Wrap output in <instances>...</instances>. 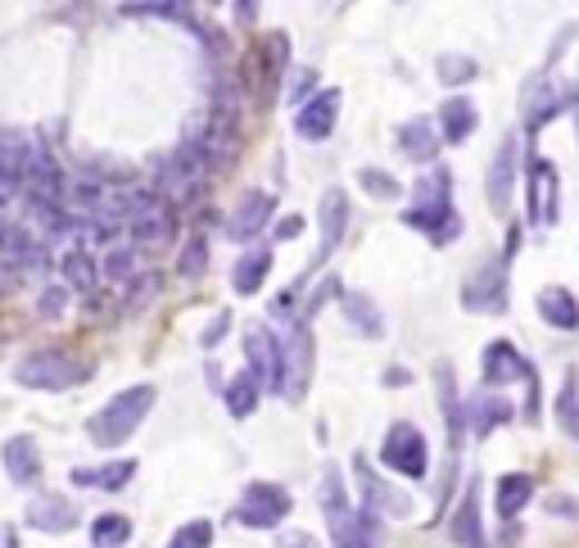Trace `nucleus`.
<instances>
[{
  "label": "nucleus",
  "mask_w": 579,
  "mask_h": 548,
  "mask_svg": "<svg viewBox=\"0 0 579 548\" xmlns=\"http://www.w3.org/2000/svg\"><path fill=\"white\" fill-rule=\"evenodd\" d=\"M300 232H304V218H295V214L276 223V241H290V236H300Z\"/></svg>",
  "instance_id": "49"
},
{
  "label": "nucleus",
  "mask_w": 579,
  "mask_h": 548,
  "mask_svg": "<svg viewBox=\"0 0 579 548\" xmlns=\"http://www.w3.org/2000/svg\"><path fill=\"white\" fill-rule=\"evenodd\" d=\"M521 177H526L521 136L507 131L502 141H498V150H493V159H489V168H484V199H489V209H493L498 218L512 214V199H517Z\"/></svg>",
  "instance_id": "7"
},
{
  "label": "nucleus",
  "mask_w": 579,
  "mask_h": 548,
  "mask_svg": "<svg viewBox=\"0 0 579 548\" xmlns=\"http://www.w3.org/2000/svg\"><path fill=\"white\" fill-rule=\"evenodd\" d=\"M434 78H440L449 91H458V87H467V82H475L480 78V63L471 59V55H440L434 59Z\"/></svg>",
  "instance_id": "35"
},
{
  "label": "nucleus",
  "mask_w": 579,
  "mask_h": 548,
  "mask_svg": "<svg viewBox=\"0 0 579 548\" xmlns=\"http://www.w3.org/2000/svg\"><path fill=\"white\" fill-rule=\"evenodd\" d=\"M258 14V0H241V23H249Z\"/></svg>",
  "instance_id": "50"
},
{
  "label": "nucleus",
  "mask_w": 579,
  "mask_h": 548,
  "mask_svg": "<svg viewBox=\"0 0 579 548\" xmlns=\"http://www.w3.org/2000/svg\"><path fill=\"white\" fill-rule=\"evenodd\" d=\"M340 309H344V322H349L357 335H367V340H381V335H385V317H381V309H376L372 295L344 291V295H340Z\"/></svg>",
  "instance_id": "28"
},
{
  "label": "nucleus",
  "mask_w": 579,
  "mask_h": 548,
  "mask_svg": "<svg viewBox=\"0 0 579 548\" xmlns=\"http://www.w3.org/2000/svg\"><path fill=\"white\" fill-rule=\"evenodd\" d=\"M381 467L403 476V481H425L430 476V440L416 422H394L381 440Z\"/></svg>",
  "instance_id": "8"
},
{
  "label": "nucleus",
  "mask_w": 579,
  "mask_h": 548,
  "mask_svg": "<svg viewBox=\"0 0 579 548\" xmlns=\"http://www.w3.org/2000/svg\"><path fill=\"white\" fill-rule=\"evenodd\" d=\"M349 218H353V204H349V190L344 186H326L322 190V204H317V227H322V258L331 249H340L344 232H349Z\"/></svg>",
  "instance_id": "23"
},
{
  "label": "nucleus",
  "mask_w": 579,
  "mask_h": 548,
  "mask_svg": "<svg viewBox=\"0 0 579 548\" xmlns=\"http://www.w3.org/2000/svg\"><path fill=\"white\" fill-rule=\"evenodd\" d=\"M434 399H440V413H444V431H449V458L462 453L467 436H471V422H467V399L458 390V372L453 363H434Z\"/></svg>",
  "instance_id": "11"
},
{
  "label": "nucleus",
  "mask_w": 579,
  "mask_h": 548,
  "mask_svg": "<svg viewBox=\"0 0 579 548\" xmlns=\"http://www.w3.org/2000/svg\"><path fill=\"white\" fill-rule=\"evenodd\" d=\"M127 236H131V245L140 249H164V245H173V236H177V209L173 204H159L155 214H145V218H136L131 227H127Z\"/></svg>",
  "instance_id": "27"
},
{
  "label": "nucleus",
  "mask_w": 579,
  "mask_h": 548,
  "mask_svg": "<svg viewBox=\"0 0 579 548\" xmlns=\"http://www.w3.org/2000/svg\"><path fill=\"white\" fill-rule=\"evenodd\" d=\"M136 476V462L131 458H118V462H105V467H78L72 471V486H91V490H122Z\"/></svg>",
  "instance_id": "33"
},
{
  "label": "nucleus",
  "mask_w": 579,
  "mask_h": 548,
  "mask_svg": "<svg viewBox=\"0 0 579 548\" xmlns=\"http://www.w3.org/2000/svg\"><path fill=\"white\" fill-rule=\"evenodd\" d=\"M249 63L258 68V78H263L258 100H263V105H272V100H276V91H281V78L290 74V37H285V32H272V37L263 41V50H258V55H249ZM254 68H249V74H254Z\"/></svg>",
  "instance_id": "21"
},
{
  "label": "nucleus",
  "mask_w": 579,
  "mask_h": 548,
  "mask_svg": "<svg viewBox=\"0 0 579 548\" xmlns=\"http://www.w3.org/2000/svg\"><path fill=\"white\" fill-rule=\"evenodd\" d=\"M245 354H249V372L281 394V340L272 335V326H249L245 331Z\"/></svg>",
  "instance_id": "19"
},
{
  "label": "nucleus",
  "mask_w": 579,
  "mask_h": 548,
  "mask_svg": "<svg viewBox=\"0 0 579 548\" xmlns=\"http://www.w3.org/2000/svg\"><path fill=\"white\" fill-rule=\"evenodd\" d=\"M534 313H539V322L548 331H561V335L579 331V295L570 286H561V282H552V286H543L534 295Z\"/></svg>",
  "instance_id": "20"
},
{
  "label": "nucleus",
  "mask_w": 579,
  "mask_h": 548,
  "mask_svg": "<svg viewBox=\"0 0 579 548\" xmlns=\"http://www.w3.org/2000/svg\"><path fill=\"white\" fill-rule=\"evenodd\" d=\"M272 209H276V199L267 195V190H245L241 195V204H236V209H232V223H227V236L232 241H254L267 223H272Z\"/></svg>",
  "instance_id": "24"
},
{
  "label": "nucleus",
  "mask_w": 579,
  "mask_h": 548,
  "mask_svg": "<svg viewBox=\"0 0 579 548\" xmlns=\"http://www.w3.org/2000/svg\"><path fill=\"white\" fill-rule=\"evenodd\" d=\"M276 548H317V539H313V535H304V530H290V535H281V539H276Z\"/></svg>",
  "instance_id": "48"
},
{
  "label": "nucleus",
  "mask_w": 579,
  "mask_h": 548,
  "mask_svg": "<svg viewBox=\"0 0 579 548\" xmlns=\"http://www.w3.org/2000/svg\"><path fill=\"white\" fill-rule=\"evenodd\" d=\"M353 476H357V490H362V508H372L381 517H412V499L403 490H394L390 481H381L376 467L367 458H353Z\"/></svg>",
  "instance_id": "14"
},
{
  "label": "nucleus",
  "mask_w": 579,
  "mask_h": 548,
  "mask_svg": "<svg viewBox=\"0 0 579 548\" xmlns=\"http://www.w3.org/2000/svg\"><path fill=\"white\" fill-rule=\"evenodd\" d=\"M570 123H575V146H579V96H575V105H570Z\"/></svg>",
  "instance_id": "53"
},
{
  "label": "nucleus",
  "mask_w": 579,
  "mask_h": 548,
  "mask_svg": "<svg viewBox=\"0 0 579 548\" xmlns=\"http://www.w3.org/2000/svg\"><path fill=\"white\" fill-rule=\"evenodd\" d=\"M434 123H440L444 146H467L471 136H475V127H480V109H475L471 96L453 91V96L440 105V114H434Z\"/></svg>",
  "instance_id": "22"
},
{
  "label": "nucleus",
  "mask_w": 579,
  "mask_h": 548,
  "mask_svg": "<svg viewBox=\"0 0 579 548\" xmlns=\"http://www.w3.org/2000/svg\"><path fill=\"white\" fill-rule=\"evenodd\" d=\"M267 272H272V249H267V245H254V249L241 254L236 267H232V291H236V295H254V291H263Z\"/></svg>",
  "instance_id": "31"
},
{
  "label": "nucleus",
  "mask_w": 579,
  "mask_h": 548,
  "mask_svg": "<svg viewBox=\"0 0 579 548\" xmlns=\"http://www.w3.org/2000/svg\"><path fill=\"white\" fill-rule=\"evenodd\" d=\"M68 295H72V291H68L63 282H55V286H46V291H41V300H37V309H41V317H59V313H63V304H68Z\"/></svg>",
  "instance_id": "45"
},
{
  "label": "nucleus",
  "mask_w": 579,
  "mask_h": 548,
  "mask_svg": "<svg viewBox=\"0 0 579 548\" xmlns=\"http://www.w3.org/2000/svg\"><path fill=\"white\" fill-rule=\"evenodd\" d=\"M526 227L534 232H548L561 223V199H566V186H561V168L539 155L534 146H526Z\"/></svg>",
  "instance_id": "4"
},
{
  "label": "nucleus",
  "mask_w": 579,
  "mask_h": 548,
  "mask_svg": "<svg viewBox=\"0 0 579 548\" xmlns=\"http://www.w3.org/2000/svg\"><path fill=\"white\" fill-rule=\"evenodd\" d=\"M462 309L467 313H480V317H498L507 313V304H512V263L498 254H484L467 277H462V291H458Z\"/></svg>",
  "instance_id": "5"
},
{
  "label": "nucleus",
  "mask_w": 579,
  "mask_h": 548,
  "mask_svg": "<svg viewBox=\"0 0 579 548\" xmlns=\"http://www.w3.org/2000/svg\"><path fill=\"white\" fill-rule=\"evenodd\" d=\"M340 100H344V96H340L335 87H326V91H313V100L295 109V131L304 136V141H326V136L335 131V123H340Z\"/></svg>",
  "instance_id": "17"
},
{
  "label": "nucleus",
  "mask_w": 579,
  "mask_h": 548,
  "mask_svg": "<svg viewBox=\"0 0 579 548\" xmlns=\"http://www.w3.org/2000/svg\"><path fill=\"white\" fill-rule=\"evenodd\" d=\"M385 381H390V385H408V372H403V368H390Z\"/></svg>",
  "instance_id": "51"
},
{
  "label": "nucleus",
  "mask_w": 579,
  "mask_h": 548,
  "mask_svg": "<svg viewBox=\"0 0 579 548\" xmlns=\"http://www.w3.org/2000/svg\"><path fill=\"white\" fill-rule=\"evenodd\" d=\"M317 87V74H313V68H300V74H295V82H290V100H295V105H308L313 91Z\"/></svg>",
  "instance_id": "46"
},
{
  "label": "nucleus",
  "mask_w": 579,
  "mask_h": 548,
  "mask_svg": "<svg viewBox=\"0 0 579 548\" xmlns=\"http://www.w3.org/2000/svg\"><path fill=\"white\" fill-rule=\"evenodd\" d=\"M530 363H534V359H526V354L512 345V340L498 335V340H489V345L480 350V385H489V390L521 385L526 372H530Z\"/></svg>",
  "instance_id": "12"
},
{
  "label": "nucleus",
  "mask_w": 579,
  "mask_h": 548,
  "mask_svg": "<svg viewBox=\"0 0 579 548\" xmlns=\"http://www.w3.org/2000/svg\"><path fill=\"white\" fill-rule=\"evenodd\" d=\"M403 223L416 227L434 249H444V245H453L462 236V214L453 204V173L444 164H430L425 173H416Z\"/></svg>",
  "instance_id": "1"
},
{
  "label": "nucleus",
  "mask_w": 579,
  "mask_h": 548,
  "mask_svg": "<svg viewBox=\"0 0 579 548\" xmlns=\"http://www.w3.org/2000/svg\"><path fill=\"white\" fill-rule=\"evenodd\" d=\"M543 512L552 521H579V499L575 495H548L543 499Z\"/></svg>",
  "instance_id": "44"
},
{
  "label": "nucleus",
  "mask_w": 579,
  "mask_h": 548,
  "mask_svg": "<svg viewBox=\"0 0 579 548\" xmlns=\"http://www.w3.org/2000/svg\"><path fill=\"white\" fill-rule=\"evenodd\" d=\"M394 146H399V155H403V159H412V164H425V168H430L434 159H440V146H444L440 123L425 118V114H416V118L399 123V131H394Z\"/></svg>",
  "instance_id": "16"
},
{
  "label": "nucleus",
  "mask_w": 579,
  "mask_h": 548,
  "mask_svg": "<svg viewBox=\"0 0 579 548\" xmlns=\"http://www.w3.org/2000/svg\"><path fill=\"white\" fill-rule=\"evenodd\" d=\"M91 372H96L91 359H78L68 350H37L14 368V381L28 390H68V385L91 381Z\"/></svg>",
  "instance_id": "6"
},
{
  "label": "nucleus",
  "mask_w": 579,
  "mask_h": 548,
  "mask_svg": "<svg viewBox=\"0 0 579 548\" xmlns=\"http://www.w3.org/2000/svg\"><path fill=\"white\" fill-rule=\"evenodd\" d=\"M23 159H28V141L0 131V204L23 190Z\"/></svg>",
  "instance_id": "30"
},
{
  "label": "nucleus",
  "mask_w": 579,
  "mask_h": 548,
  "mask_svg": "<svg viewBox=\"0 0 579 548\" xmlns=\"http://www.w3.org/2000/svg\"><path fill=\"white\" fill-rule=\"evenodd\" d=\"M0 548H19V535L6 526V530H0Z\"/></svg>",
  "instance_id": "52"
},
{
  "label": "nucleus",
  "mask_w": 579,
  "mask_h": 548,
  "mask_svg": "<svg viewBox=\"0 0 579 548\" xmlns=\"http://www.w3.org/2000/svg\"><path fill=\"white\" fill-rule=\"evenodd\" d=\"M131 539V517H122V512H100L96 521H91V544L96 548H122Z\"/></svg>",
  "instance_id": "36"
},
{
  "label": "nucleus",
  "mask_w": 579,
  "mask_h": 548,
  "mask_svg": "<svg viewBox=\"0 0 579 548\" xmlns=\"http://www.w3.org/2000/svg\"><path fill=\"white\" fill-rule=\"evenodd\" d=\"M344 295V286H340V277H326L317 291H313V300L300 309V322H313L317 313H322V304H331V300H340Z\"/></svg>",
  "instance_id": "43"
},
{
  "label": "nucleus",
  "mask_w": 579,
  "mask_h": 548,
  "mask_svg": "<svg viewBox=\"0 0 579 548\" xmlns=\"http://www.w3.org/2000/svg\"><path fill=\"white\" fill-rule=\"evenodd\" d=\"M59 272H63V286H68L72 295H91V291L100 286V277H105V272L96 267V258H91V249H82V245H72V249L59 258Z\"/></svg>",
  "instance_id": "29"
},
{
  "label": "nucleus",
  "mask_w": 579,
  "mask_h": 548,
  "mask_svg": "<svg viewBox=\"0 0 579 548\" xmlns=\"http://www.w3.org/2000/svg\"><path fill=\"white\" fill-rule=\"evenodd\" d=\"M575 96H579V78H575V82H557V74H543V68H534V74L521 82V100H517L526 146L539 141V131H543L548 123H557L561 114H570Z\"/></svg>",
  "instance_id": "3"
},
{
  "label": "nucleus",
  "mask_w": 579,
  "mask_h": 548,
  "mask_svg": "<svg viewBox=\"0 0 579 548\" xmlns=\"http://www.w3.org/2000/svg\"><path fill=\"white\" fill-rule=\"evenodd\" d=\"M177 272H181V282H199L204 272H208V236H190L186 245H181V254H177Z\"/></svg>",
  "instance_id": "37"
},
{
  "label": "nucleus",
  "mask_w": 579,
  "mask_h": 548,
  "mask_svg": "<svg viewBox=\"0 0 579 548\" xmlns=\"http://www.w3.org/2000/svg\"><path fill=\"white\" fill-rule=\"evenodd\" d=\"M526 399H521V422L526 427H539L543 422V381H539V368L530 363V372H526Z\"/></svg>",
  "instance_id": "40"
},
{
  "label": "nucleus",
  "mask_w": 579,
  "mask_h": 548,
  "mask_svg": "<svg viewBox=\"0 0 579 548\" xmlns=\"http://www.w3.org/2000/svg\"><path fill=\"white\" fill-rule=\"evenodd\" d=\"M208 544H213V521H204V517L177 526V535L168 539V548H208Z\"/></svg>",
  "instance_id": "41"
},
{
  "label": "nucleus",
  "mask_w": 579,
  "mask_h": 548,
  "mask_svg": "<svg viewBox=\"0 0 579 548\" xmlns=\"http://www.w3.org/2000/svg\"><path fill=\"white\" fill-rule=\"evenodd\" d=\"M227 331H232V313H217V317H213V322L204 326V335H199V345H204V350H213V345H217V340H223Z\"/></svg>",
  "instance_id": "47"
},
{
  "label": "nucleus",
  "mask_w": 579,
  "mask_h": 548,
  "mask_svg": "<svg viewBox=\"0 0 579 548\" xmlns=\"http://www.w3.org/2000/svg\"><path fill=\"white\" fill-rule=\"evenodd\" d=\"M0 462H6L14 486H37L41 481V449L32 436H10L6 449H0Z\"/></svg>",
  "instance_id": "26"
},
{
  "label": "nucleus",
  "mask_w": 579,
  "mask_h": 548,
  "mask_svg": "<svg viewBox=\"0 0 579 548\" xmlns=\"http://www.w3.org/2000/svg\"><path fill=\"white\" fill-rule=\"evenodd\" d=\"M100 272H105V282H131L136 277V245H114L109 254H105V263H100Z\"/></svg>",
  "instance_id": "38"
},
{
  "label": "nucleus",
  "mask_w": 579,
  "mask_h": 548,
  "mask_svg": "<svg viewBox=\"0 0 579 548\" xmlns=\"http://www.w3.org/2000/svg\"><path fill=\"white\" fill-rule=\"evenodd\" d=\"M223 399H227V413H232L236 422H245V418H254V408H258V399H263V381L245 368L241 376H232V381H227Z\"/></svg>",
  "instance_id": "34"
},
{
  "label": "nucleus",
  "mask_w": 579,
  "mask_h": 548,
  "mask_svg": "<svg viewBox=\"0 0 579 548\" xmlns=\"http://www.w3.org/2000/svg\"><path fill=\"white\" fill-rule=\"evenodd\" d=\"M521 418V408L507 399L502 390H489V385H480L471 399H467V422H471V436L475 440H489L493 431H502V427H512Z\"/></svg>",
  "instance_id": "13"
},
{
  "label": "nucleus",
  "mask_w": 579,
  "mask_h": 548,
  "mask_svg": "<svg viewBox=\"0 0 579 548\" xmlns=\"http://www.w3.org/2000/svg\"><path fill=\"white\" fill-rule=\"evenodd\" d=\"M127 286H131V291H127L122 309H127V313H136L140 304H150V300L159 295V272H145V277H131Z\"/></svg>",
  "instance_id": "42"
},
{
  "label": "nucleus",
  "mask_w": 579,
  "mask_h": 548,
  "mask_svg": "<svg viewBox=\"0 0 579 548\" xmlns=\"http://www.w3.org/2000/svg\"><path fill=\"white\" fill-rule=\"evenodd\" d=\"M539 486H534V476L530 471H502L498 481H493V512L498 521L512 526L517 517H526V508L534 503Z\"/></svg>",
  "instance_id": "18"
},
{
  "label": "nucleus",
  "mask_w": 579,
  "mask_h": 548,
  "mask_svg": "<svg viewBox=\"0 0 579 548\" xmlns=\"http://www.w3.org/2000/svg\"><path fill=\"white\" fill-rule=\"evenodd\" d=\"M444 530H449L453 548H489L484 517H480V481H475V476L467 481V490H462V499H458V508H453V517H449Z\"/></svg>",
  "instance_id": "15"
},
{
  "label": "nucleus",
  "mask_w": 579,
  "mask_h": 548,
  "mask_svg": "<svg viewBox=\"0 0 579 548\" xmlns=\"http://www.w3.org/2000/svg\"><path fill=\"white\" fill-rule=\"evenodd\" d=\"M155 399H159L155 385H127V390H118V394L100 408V413L87 422L91 444H96V449H118V444H127V440L140 431V422L150 418Z\"/></svg>",
  "instance_id": "2"
},
{
  "label": "nucleus",
  "mask_w": 579,
  "mask_h": 548,
  "mask_svg": "<svg viewBox=\"0 0 579 548\" xmlns=\"http://www.w3.org/2000/svg\"><path fill=\"white\" fill-rule=\"evenodd\" d=\"M290 508H295L290 490H281L276 481H254V486H245V495L236 503V521L249 530H276L290 517Z\"/></svg>",
  "instance_id": "10"
},
{
  "label": "nucleus",
  "mask_w": 579,
  "mask_h": 548,
  "mask_svg": "<svg viewBox=\"0 0 579 548\" xmlns=\"http://www.w3.org/2000/svg\"><path fill=\"white\" fill-rule=\"evenodd\" d=\"M357 182H362V190H367L372 199H385V204H394L403 195L399 177H390L385 168H357Z\"/></svg>",
  "instance_id": "39"
},
{
  "label": "nucleus",
  "mask_w": 579,
  "mask_h": 548,
  "mask_svg": "<svg viewBox=\"0 0 579 548\" xmlns=\"http://www.w3.org/2000/svg\"><path fill=\"white\" fill-rule=\"evenodd\" d=\"M313 331H308V322H295L290 326V335L281 340V399H290V403H304V394H308V385H313Z\"/></svg>",
  "instance_id": "9"
},
{
  "label": "nucleus",
  "mask_w": 579,
  "mask_h": 548,
  "mask_svg": "<svg viewBox=\"0 0 579 548\" xmlns=\"http://www.w3.org/2000/svg\"><path fill=\"white\" fill-rule=\"evenodd\" d=\"M28 521L41 535H63V530L78 526V503L63 499V495H37V499H28Z\"/></svg>",
  "instance_id": "25"
},
{
  "label": "nucleus",
  "mask_w": 579,
  "mask_h": 548,
  "mask_svg": "<svg viewBox=\"0 0 579 548\" xmlns=\"http://www.w3.org/2000/svg\"><path fill=\"white\" fill-rule=\"evenodd\" d=\"M552 418H557L561 436H570L579 444V372L575 368H566V376H561V390L552 399Z\"/></svg>",
  "instance_id": "32"
}]
</instances>
